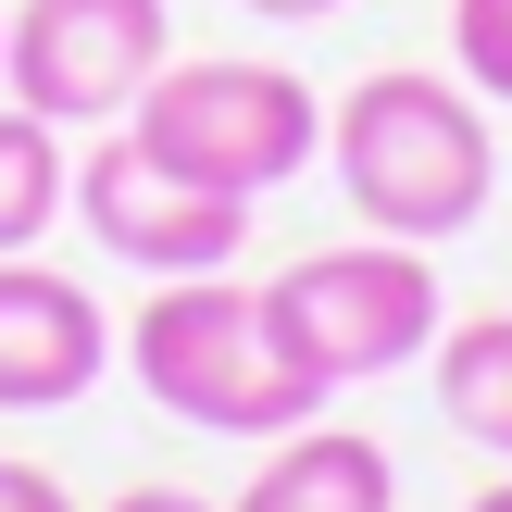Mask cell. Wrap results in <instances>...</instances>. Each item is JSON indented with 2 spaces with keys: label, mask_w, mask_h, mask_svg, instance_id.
<instances>
[{
  "label": "cell",
  "mask_w": 512,
  "mask_h": 512,
  "mask_svg": "<svg viewBox=\"0 0 512 512\" xmlns=\"http://www.w3.org/2000/svg\"><path fill=\"white\" fill-rule=\"evenodd\" d=\"M125 363H138V388L163 400L175 425H200V438H263L275 450L288 425L325 413V388L288 350L275 300L238 288V275H163L150 313L125 325Z\"/></svg>",
  "instance_id": "2"
},
{
  "label": "cell",
  "mask_w": 512,
  "mask_h": 512,
  "mask_svg": "<svg viewBox=\"0 0 512 512\" xmlns=\"http://www.w3.org/2000/svg\"><path fill=\"white\" fill-rule=\"evenodd\" d=\"M75 225H88L113 263H138L150 288H163V275H225V263H238L250 200L188 188V175H175V163H150L138 138H100L88 163H75Z\"/></svg>",
  "instance_id": "6"
},
{
  "label": "cell",
  "mask_w": 512,
  "mask_h": 512,
  "mask_svg": "<svg viewBox=\"0 0 512 512\" xmlns=\"http://www.w3.org/2000/svg\"><path fill=\"white\" fill-rule=\"evenodd\" d=\"M113 512H225V500H200V488H125Z\"/></svg>",
  "instance_id": "13"
},
{
  "label": "cell",
  "mask_w": 512,
  "mask_h": 512,
  "mask_svg": "<svg viewBox=\"0 0 512 512\" xmlns=\"http://www.w3.org/2000/svg\"><path fill=\"white\" fill-rule=\"evenodd\" d=\"M175 63L163 0H25L0 25V88L50 125H113L138 113V88Z\"/></svg>",
  "instance_id": "5"
},
{
  "label": "cell",
  "mask_w": 512,
  "mask_h": 512,
  "mask_svg": "<svg viewBox=\"0 0 512 512\" xmlns=\"http://www.w3.org/2000/svg\"><path fill=\"white\" fill-rule=\"evenodd\" d=\"M250 13H275V25H325V13H350V0H250Z\"/></svg>",
  "instance_id": "14"
},
{
  "label": "cell",
  "mask_w": 512,
  "mask_h": 512,
  "mask_svg": "<svg viewBox=\"0 0 512 512\" xmlns=\"http://www.w3.org/2000/svg\"><path fill=\"white\" fill-rule=\"evenodd\" d=\"M325 163H338L350 213H363L375 238L450 250V238H475L488 200H500V125L475 113V88H450V75H425V63H388V75H363V88L325 113Z\"/></svg>",
  "instance_id": "1"
},
{
  "label": "cell",
  "mask_w": 512,
  "mask_h": 512,
  "mask_svg": "<svg viewBox=\"0 0 512 512\" xmlns=\"http://www.w3.org/2000/svg\"><path fill=\"white\" fill-rule=\"evenodd\" d=\"M125 138H138L150 163H175L188 188L263 200V188H288L325 150V100L300 88L288 63H163L138 88V113H125Z\"/></svg>",
  "instance_id": "3"
},
{
  "label": "cell",
  "mask_w": 512,
  "mask_h": 512,
  "mask_svg": "<svg viewBox=\"0 0 512 512\" xmlns=\"http://www.w3.org/2000/svg\"><path fill=\"white\" fill-rule=\"evenodd\" d=\"M0 512H75V500H63L50 463H13V450H0Z\"/></svg>",
  "instance_id": "12"
},
{
  "label": "cell",
  "mask_w": 512,
  "mask_h": 512,
  "mask_svg": "<svg viewBox=\"0 0 512 512\" xmlns=\"http://www.w3.org/2000/svg\"><path fill=\"white\" fill-rule=\"evenodd\" d=\"M225 512H400V463L363 425H288L275 463L250 475V500H225Z\"/></svg>",
  "instance_id": "8"
},
{
  "label": "cell",
  "mask_w": 512,
  "mask_h": 512,
  "mask_svg": "<svg viewBox=\"0 0 512 512\" xmlns=\"http://www.w3.org/2000/svg\"><path fill=\"white\" fill-rule=\"evenodd\" d=\"M0 25H13V13H0Z\"/></svg>",
  "instance_id": "16"
},
{
  "label": "cell",
  "mask_w": 512,
  "mask_h": 512,
  "mask_svg": "<svg viewBox=\"0 0 512 512\" xmlns=\"http://www.w3.org/2000/svg\"><path fill=\"white\" fill-rule=\"evenodd\" d=\"M75 213V150H63V125L50 113H0V250H38L50 225Z\"/></svg>",
  "instance_id": "10"
},
{
  "label": "cell",
  "mask_w": 512,
  "mask_h": 512,
  "mask_svg": "<svg viewBox=\"0 0 512 512\" xmlns=\"http://www.w3.org/2000/svg\"><path fill=\"white\" fill-rule=\"evenodd\" d=\"M263 300H275V325H288V350L313 363L325 400H338V388H375V375H400V363H425L438 325H450V288H438V263H425L413 238L313 250V263H288Z\"/></svg>",
  "instance_id": "4"
},
{
  "label": "cell",
  "mask_w": 512,
  "mask_h": 512,
  "mask_svg": "<svg viewBox=\"0 0 512 512\" xmlns=\"http://www.w3.org/2000/svg\"><path fill=\"white\" fill-rule=\"evenodd\" d=\"M475 512H512V475H500V488H488V500H475Z\"/></svg>",
  "instance_id": "15"
},
{
  "label": "cell",
  "mask_w": 512,
  "mask_h": 512,
  "mask_svg": "<svg viewBox=\"0 0 512 512\" xmlns=\"http://www.w3.org/2000/svg\"><path fill=\"white\" fill-rule=\"evenodd\" d=\"M113 375V313L38 250H0V413H75Z\"/></svg>",
  "instance_id": "7"
},
{
  "label": "cell",
  "mask_w": 512,
  "mask_h": 512,
  "mask_svg": "<svg viewBox=\"0 0 512 512\" xmlns=\"http://www.w3.org/2000/svg\"><path fill=\"white\" fill-rule=\"evenodd\" d=\"M450 63H463L475 100L512 113V0H450Z\"/></svg>",
  "instance_id": "11"
},
{
  "label": "cell",
  "mask_w": 512,
  "mask_h": 512,
  "mask_svg": "<svg viewBox=\"0 0 512 512\" xmlns=\"http://www.w3.org/2000/svg\"><path fill=\"white\" fill-rule=\"evenodd\" d=\"M438 413H450V438H475V450H500L512 463V313H463V325H438Z\"/></svg>",
  "instance_id": "9"
}]
</instances>
